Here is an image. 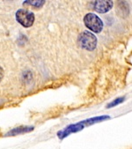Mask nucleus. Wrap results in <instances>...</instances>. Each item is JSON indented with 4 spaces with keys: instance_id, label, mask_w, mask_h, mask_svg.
Returning a JSON list of instances; mask_svg holds the SVG:
<instances>
[{
    "instance_id": "obj_1",
    "label": "nucleus",
    "mask_w": 132,
    "mask_h": 149,
    "mask_svg": "<svg viewBox=\"0 0 132 149\" xmlns=\"http://www.w3.org/2000/svg\"><path fill=\"white\" fill-rule=\"evenodd\" d=\"M84 23L89 30L94 33H101L103 29V22L101 18L92 13L84 17Z\"/></svg>"
},
{
    "instance_id": "obj_2",
    "label": "nucleus",
    "mask_w": 132,
    "mask_h": 149,
    "mask_svg": "<svg viewBox=\"0 0 132 149\" xmlns=\"http://www.w3.org/2000/svg\"><path fill=\"white\" fill-rule=\"evenodd\" d=\"M78 42L85 49L92 51L97 46V38L91 32L84 31L79 36Z\"/></svg>"
},
{
    "instance_id": "obj_3",
    "label": "nucleus",
    "mask_w": 132,
    "mask_h": 149,
    "mask_svg": "<svg viewBox=\"0 0 132 149\" xmlns=\"http://www.w3.org/2000/svg\"><path fill=\"white\" fill-rule=\"evenodd\" d=\"M35 19V14L26 9H20L16 13L17 21L24 27H30L34 24Z\"/></svg>"
},
{
    "instance_id": "obj_4",
    "label": "nucleus",
    "mask_w": 132,
    "mask_h": 149,
    "mask_svg": "<svg viewBox=\"0 0 132 149\" xmlns=\"http://www.w3.org/2000/svg\"><path fill=\"white\" fill-rule=\"evenodd\" d=\"M114 6L113 1H93L92 3V6L93 8V10H95L97 13H108V11H110L112 9Z\"/></svg>"
},
{
    "instance_id": "obj_5",
    "label": "nucleus",
    "mask_w": 132,
    "mask_h": 149,
    "mask_svg": "<svg viewBox=\"0 0 132 149\" xmlns=\"http://www.w3.org/2000/svg\"><path fill=\"white\" fill-rule=\"evenodd\" d=\"M85 127V124L83 121L78 123V124H75V125H71L69 126H67L66 128H64L63 131L61 132H58L57 135L60 139H63L65 137H67L69 134L71 133H73V132H77L79 131H81L82 129H84Z\"/></svg>"
},
{
    "instance_id": "obj_6",
    "label": "nucleus",
    "mask_w": 132,
    "mask_h": 149,
    "mask_svg": "<svg viewBox=\"0 0 132 149\" xmlns=\"http://www.w3.org/2000/svg\"><path fill=\"white\" fill-rule=\"evenodd\" d=\"M33 130H34V127H31V126H19V127L14 128L12 131H10L6 134V136H15V135H18V134L29 132H31Z\"/></svg>"
},
{
    "instance_id": "obj_7",
    "label": "nucleus",
    "mask_w": 132,
    "mask_h": 149,
    "mask_svg": "<svg viewBox=\"0 0 132 149\" xmlns=\"http://www.w3.org/2000/svg\"><path fill=\"white\" fill-rule=\"evenodd\" d=\"M108 119H110V116H95V117L86 119V120H85L83 122H84L85 125H92V124H95V123L102 122L104 120H108Z\"/></svg>"
},
{
    "instance_id": "obj_8",
    "label": "nucleus",
    "mask_w": 132,
    "mask_h": 149,
    "mask_svg": "<svg viewBox=\"0 0 132 149\" xmlns=\"http://www.w3.org/2000/svg\"><path fill=\"white\" fill-rule=\"evenodd\" d=\"M45 1L42 0V1H25L24 5H29L32 6H35V7H42L44 5Z\"/></svg>"
},
{
    "instance_id": "obj_9",
    "label": "nucleus",
    "mask_w": 132,
    "mask_h": 149,
    "mask_svg": "<svg viewBox=\"0 0 132 149\" xmlns=\"http://www.w3.org/2000/svg\"><path fill=\"white\" fill-rule=\"evenodd\" d=\"M124 102V97H119V98L114 100L113 102H111L110 103H108V104L107 105V108H108V109L113 108V107H115V106H116V105H118V104H120V103H122V102Z\"/></svg>"
},
{
    "instance_id": "obj_10",
    "label": "nucleus",
    "mask_w": 132,
    "mask_h": 149,
    "mask_svg": "<svg viewBox=\"0 0 132 149\" xmlns=\"http://www.w3.org/2000/svg\"><path fill=\"white\" fill-rule=\"evenodd\" d=\"M3 78H4V69L0 66V81L2 80Z\"/></svg>"
}]
</instances>
